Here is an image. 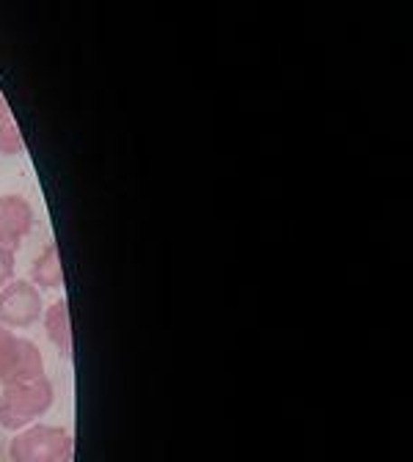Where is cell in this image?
Segmentation results:
<instances>
[{
  "mask_svg": "<svg viewBox=\"0 0 413 462\" xmlns=\"http://www.w3.org/2000/svg\"><path fill=\"white\" fill-rule=\"evenodd\" d=\"M33 286L42 289H61L64 286V270H61V259H58V248L47 245L42 251V256L36 259L33 270H31Z\"/></svg>",
  "mask_w": 413,
  "mask_h": 462,
  "instance_id": "52a82bcc",
  "label": "cell"
},
{
  "mask_svg": "<svg viewBox=\"0 0 413 462\" xmlns=\"http://www.w3.org/2000/svg\"><path fill=\"white\" fill-rule=\"evenodd\" d=\"M44 374V361L36 344L20 338L9 328H0V383H23Z\"/></svg>",
  "mask_w": 413,
  "mask_h": 462,
  "instance_id": "3957f363",
  "label": "cell"
},
{
  "mask_svg": "<svg viewBox=\"0 0 413 462\" xmlns=\"http://www.w3.org/2000/svg\"><path fill=\"white\" fill-rule=\"evenodd\" d=\"M44 328L50 341L61 350V356H72V322H70V309L67 300H58L44 311Z\"/></svg>",
  "mask_w": 413,
  "mask_h": 462,
  "instance_id": "8992f818",
  "label": "cell"
},
{
  "mask_svg": "<svg viewBox=\"0 0 413 462\" xmlns=\"http://www.w3.org/2000/svg\"><path fill=\"white\" fill-rule=\"evenodd\" d=\"M12 275H14V254L0 251V292L12 283Z\"/></svg>",
  "mask_w": 413,
  "mask_h": 462,
  "instance_id": "9c48e42d",
  "label": "cell"
},
{
  "mask_svg": "<svg viewBox=\"0 0 413 462\" xmlns=\"http://www.w3.org/2000/svg\"><path fill=\"white\" fill-rule=\"evenodd\" d=\"M50 404L52 385L44 374L23 383H9L0 391V427L25 430L31 421L42 419L50 411Z\"/></svg>",
  "mask_w": 413,
  "mask_h": 462,
  "instance_id": "6da1fadb",
  "label": "cell"
},
{
  "mask_svg": "<svg viewBox=\"0 0 413 462\" xmlns=\"http://www.w3.org/2000/svg\"><path fill=\"white\" fill-rule=\"evenodd\" d=\"M25 149L23 143V135L17 130V122H14V116L9 110V102L0 97V154H6V157H14Z\"/></svg>",
  "mask_w": 413,
  "mask_h": 462,
  "instance_id": "ba28073f",
  "label": "cell"
},
{
  "mask_svg": "<svg viewBox=\"0 0 413 462\" xmlns=\"http://www.w3.org/2000/svg\"><path fill=\"white\" fill-rule=\"evenodd\" d=\"M33 228V209L23 196H0V251L14 254Z\"/></svg>",
  "mask_w": 413,
  "mask_h": 462,
  "instance_id": "5b68a950",
  "label": "cell"
},
{
  "mask_svg": "<svg viewBox=\"0 0 413 462\" xmlns=\"http://www.w3.org/2000/svg\"><path fill=\"white\" fill-rule=\"evenodd\" d=\"M42 295L39 289L28 281H12L0 292V322L9 330H23L42 317Z\"/></svg>",
  "mask_w": 413,
  "mask_h": 462,
  "instance_id": "277c9868",
  "label": "cell"
},
{
  "mask_svg": "<svg viewBox=\"0 0 413 462\" xmlns=\"http://www.w3.org/2000/svg\"><path fill=\"white\" fill-rule=\"evenodd\" d=\"M14 462H72L75 443L61 427H25L9 448Z\"/></svg>",
  "mask_w": 413,
  "mask_h": 462,
  "instance_id": "7a4b0ae2",
  "label": "cell"
}]
</instances>
